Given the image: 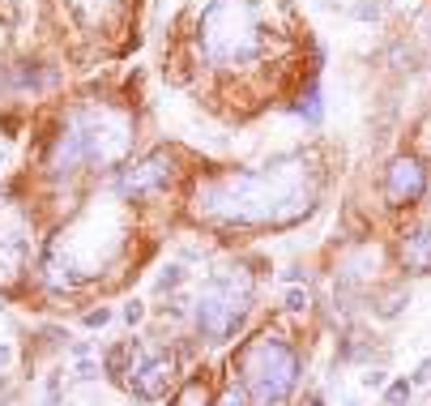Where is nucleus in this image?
<instances>
[{
  "mask_svg": "<svg viewBox=\"0 0 431 406\" xmlns=\"http://www.w3.org/2000/svg\"><path fill=\"white\" fill-rule=\"evenodd\" d=\"M316 184L303 155H286L278 163H265L256 171H231L209 180L197 192V210L218 223L239 227H286L316 206Z\"/></svg>",
  "mask_w": 431,
  "mask_h": 406,
  "instance_id": "f257e3e1",
  "label": "nucleus"
},
{
  "mask_svg": "<svg viewBox=\"0 0 431 406\" xmlns=\"http://www.w3.org/2000/svg\"><path fill=\"white\" fill-rule=\"evenodd\" d=\"M265 0H209L201 13V52L218 69H239L265 56Z\"/></svg>",
  "mask_w": 431,
  "mask_h": 406,
  "instance_id": "f03ea898",
  "label": "nucleus"
},
{
  "mask_svg": "<svg viewBox=\"0 0 431 406\" xmlns=\"http://www.w3.org/2000/svg\"><path fill=\"white\" fill-rule=\"evenodd\" d=\"M299 385V351L278 338L260 334L244 351V393L252 406H282Z\"/></svg>",
  "mask_w": 431,
  "mask_h": 406,
  "instance_id": "7ed1b4c3",
  "label": "nucleus"
},
{
  "mask_svg": "<svg viewBox=\"0 0 431 406\" xmlns=\"http://www.w3.org/2000/svg\"><path fill=\"white\" fill-rule=\"evenodd\" d=\"M248 299H252V287L248 278L235 282V274H218V278H209L197 295V325L209 342H227L244 317H248Z\"/></svg>",
  "mask_w": 431,
  "mask_h": 406,
  "instance_id": "20e7f679",
  "label": "nucleus"
},
{
  "mask_svg": "<svg viewBox=\"0 0 431 406\" xmlns=\"http://www.w3.org/2000/svg\"><path fill=\"white\" fill-rule=\"evenodd\" d=\"M73 120L86 137L90 163L112 167L128 155V145H133V120L128 116H120V112H77Z\"/></svg>",
  "mask_w": 431,
  "mask_h": 406,
  "instance_id": "39448f33",
  "label": "nucleus"
},
{
  "mask_svg": "<svg viewBox=\"0 0 431 406\" xmlns=\"http://www.w3.org/2000/svg\"><path fill=\"white\" fill-rule=\"evenodd\" d=\"M171 176H175V159L167 155V150H158V155L141 159L137 167H124V176H120L116 188L137 201V197H150V192H158V188H167Z\"/></svg>",
  "mask_w": 431,
  "mask_h": 406,
  "instance_id": "423d86ee",
  "label": "nucleus"
},
{
  "mask_svg": "<svg viewBox=\"0 0 431 406\" xmlns=\"http://www.w3.org/2000/svg\"><path fill=\"white\" fill-rule=\"evenodd\" d=\"M427 192V167L414 155H397L385 171V197L389 206H414V201Z\"/></svg>",
  "mask_w": 431,
  "mask_h": 406,
  "instance_id": "0eeeda50",
  "label": "nucleus"
},
{
  "mask_svg": "<svg viewBox=\"0 0 431 406\" xmlns=\"http://www.w3.org/2000/svg\"><path fill=\"white\" fill-rule=\"evenodd\" d=\"M81 163H90V155H86V137H81L77 120L69 116V120H65V129L56 133V141H51L47 171H51V176H73Z\"/></svg>",
  "mask_w": 431,
  "mask_h": 406,
  "instance_id": "6e6552de",
  "label": "nucleus"
},
{
  "mask_svg": "<svg viewBox=\"0 0 431 406\" xmlns=\"http://www.w3.org/2000/svg\"><path fill=\"white\" fill-rule=\"evenodd\" d=\"M128 372H133L128 376V389L141 402H154V398H163L167 385L175 381V360H171V355H154V360H145V364H133Z\"/></svg>",
  "mask_w": 431,
  "mask_h": 406,
  "instance_id": "1a4fd4ad",
  "label": "nucleus"
},
{
  "mask_svg": "<svg viewBox=\"0 0 431 406\" xmlns=\"http://www.w3.org/2000/svg\"><path fill=\"white\" fill-rule=\"evenodd\" d=\"M402 266L410 274H427L431 270V218L418 223L410 235H402Z\"/></svg>",
  "mask_w": 431,
  "mask_h": 406,
  "instance_id": "9d476101",
  "label": "nucleus"
},
{
  "mask_svg": "<svg viewBox=\"0 0 431 406\" xmlns=\"http://www.w3.org/2000/svg\"><path fill=\"white\" fill-rule=\"evenodd\" d=\"M209 402V393H205V381L201 376H192L188 385H184V393L175 398V406H205Z\"/></svg>",
  "mask_w": 431,
  "mask_h": 406,
  "instance_id": "9b49d317",
  "label": "nucleus"
},
{
  "mask_svg": "<svg viewBox=\"0 0 431 406\" xmlns=\"http://www.w3.org/2000/svg\"><path fill=\"white\" fill-rule=\"evenodd\" d=\"M295 112H299V116H307L312 124L320 120V90H316V86H307V94L299 98V107H295Z\"/></svg>",
  "mask_w": 431,
  "mask_h": 406,
  "instance_id": "f8f14e48",
  "label": "nucleus"
},
{
  "mask_svg": "<svg viewBox=\"0 0 431 406\" xmlns=\"http://www.w3.org/2000/svg\"><path fill=\"white\" fill-rule=\"evenodd\" d=\"M406 398H410V381H393V385H389V393H385V402H389V406H402Z\"/></svg>",
  "mask_w": 431,
  "mask_h": 406,
  "instance_id": "ddd939ff",
  "label": "nucleus"
},
{
  "mask_svg": "<svg viewBox=\"0 0 431 406\" xmlns=\"http://www.w3.org/2000/svg\"><path fill=\"white\" fill-rule=\"evenodd\" d=\"M213 406H248V393H244V389H227Z\"/></svg>",
  "mask_w": 431,
  "mask_h": 406,
  "instance_id": "4468645a",
  "label": "nucleus"
},
{
  "mask_svg": "<svg viewBox=\"0 0 431 406\" xmlns=\"http://www.w3.org/2000/svg\"><path fill=\"white\" fill-rule=\"evenodd\" d=\"M286 308H295V313L307 308V291H291V295H286Z\"/></svg>",
  "mask_w": 431,
  "mask_h": 406,
  "instance_id": "2eb2a0df",
  "label": "nucleus"
},
{
  "mask_svg": "<svg viewBox=\"0 0 431 406\" xmlns=\"http://www.w3.org/2000/svg\"><path fill=\"white\" fill-rule=\"evenodd\" d=\"M180 278H184V274H180V266H171V270H167L163 278H158V287H163V291H167V287H175Z\"/></svg>",
  "mask_w": 431,
  "mask_h": 406,
  "instance_id": "dca6fc26",
  "label": "nucleus"
},
{
  "mask_svg": "<svg viewBox=\"0 0 431 406\" xmlns=\"http://www.w3.org/2000/svg\"><path fill=\"white\" fill-rule=\"evenodd\" d=\"M107 321H112V313H107V308H98V313H90V317H86V325H90V329H98V325H107Z\"/></svg>",
  "mask_w": 431,
  "mask_h": 406,
  "instance_id": "f3484780",
  "label": "nucleus"
},
{
  "mask_svg": "<svg viewBox=\"0 0 431 406\" xmlns=\"http://www.w3.org/2000/svg\"><path fill=\"white\" fill-rule=\"evenodd\" d=\"M414 381H418V385H427V381H431V360H423V364H418V372H414Z\"/></svg>",
  "mask_w": 431,
  "mask_h": 406,
  "instance_id": "a211bd4d",
  "label": "nucleus"
},
{
  "mask_svg": "<svg viewBox=\"0 0 431 406\" xmlns=\"http://www.w3.org/2000/svg\"><path fill=\"white\" fill-rule=\"evenodd\" d=\"M124 321H128V325H133V321H141V303H137V299H133L128 308H124Z\"/></svg>",
  "mask_w": 431,
  "mask_h": 406,
  "instance_id": "6ab92c4d",
  "label": "nucleus"
},
{
  "mask_svg": "<svg viewBox=\"0 0 431 406\" xmlns=\"http://www.w3.org/2000/svg\"><path fill=\"white\" fill-rule=\"evenodd\" d=\"M363 385H385V372H363Z\"/></svg>",
  "mask_w": 431,
  "mask_h": 406,
  "instance_id": "aec40b11",
  "label": "nucleus"
},
{
  "mask_svg": "<svg viewBox=\"0 0 431 406\" xmlns=\"http://www.w3.org/2000/svg\"><path fill=\"white\" fill-rule=\"evenodd\" d=\"M307 406H320V402H307Z\"/></svg>",
  "mask_w": 431,
  "mask_h": 406,
  "instance_id": "412c9836",
  "label": "nucleus"
},
{
  "mask_svg": "<svg viewBox=\"0 0 431 406\" xmlns=\"http://www.w3.org/2000/svg\"><path fill=\"white\" fill-rule=\"evenodd\" d=\"M0 360H5V351H0Z\"/></svg>",
  "mask_w": 431,
  "mask_h": 406,
  "instance_id": "4be33fe9",
  "label": "nucleus"
}]
</instances>
